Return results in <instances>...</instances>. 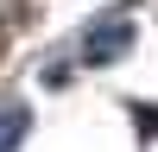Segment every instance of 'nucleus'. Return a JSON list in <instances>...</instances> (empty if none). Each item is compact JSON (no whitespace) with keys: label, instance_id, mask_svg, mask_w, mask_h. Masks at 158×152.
Instances as JSON below:
<instances>
[{"label":"nucleus","instance_id":"nucleus-1","mask_svg":"<svg viewBox=\"0 0 158 152\" xmlns=\"http://www.w3.org/2000/svg\"><path fill=\"white\" fill-rule=\"evenodd\" d=\"M127 44H133V25H127V19H108V25H89L82 57H89V63H114Z\"/></svg>","mask_w":158,"mask_h":152},{"label":"nucleus","instance_id":"nucleus-2","mask_svg":"<svg viewBox=\"0 0 158 152\" xmlns=\"http://www.w3.org/2000/svg\"><path fill=\"white\" fill-rule=\"evenodd\" d=\"M25 133H32V108H25V101H6V108H0V152H19Z\"/></svg>","mask_w":158,"mask_h":152}]
</instances>
